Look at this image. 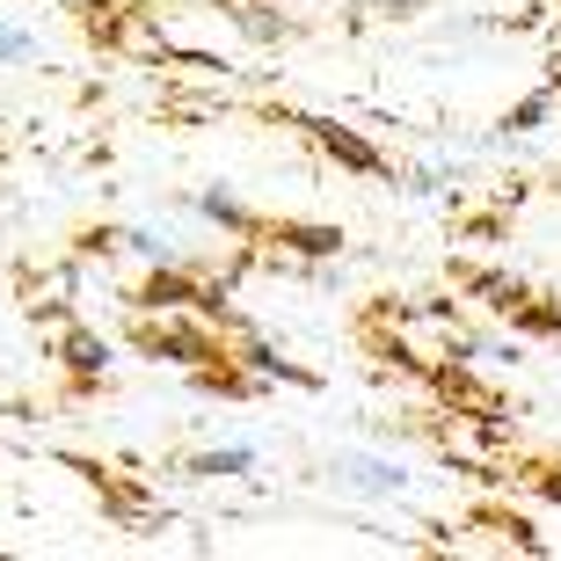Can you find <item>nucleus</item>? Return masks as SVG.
<instances>
[{"label": "nucleus", "instance_id": "nucleus-1", "mask_svg": "<svg viewBox=\"0 0 561 561\" xmlns=\"http://www.w3.org/2000/svg\"><path fill=\"white\" fill-rule=\"evenodd\" d=\"M335 474L351 481L357 496H401V489H409V467H401V459H379V453H351V459H335Z\"/></svg>", "mask_w": 561, "mask_h": 561}, {"label": "nucleus", "instance_id": "nucleus-2", "mask_svg": "<svg viewBox=\"0 0 561 561\" xmlns=\"http://www.w3.org/2000/svg\"><path fill=\"white\" fill-rule=\"evenodd\" d=\"M299 125H307L313 139L329 146V153H335V161H343V168H357V175H379V168H387V153H379L373 139H357L351 125H329V117H299Z\"/></svg>", "mask_w": 561, "mask_h": 561}, {"label": "nucleus", "instance_id": "nucleus-3", "mask_svg": "<svg viewBox=\"0 0 561 561\" xmlns=\"http://www.w3.org/2000/svg\"><path fill=\"white\" fill-rule=\"evenodd\" d=\"M110 249L139 255V263H153V271H161V263H190V255L175 249V233H168V227H125V233H110Z\"/></svg>", "mask_w": 561, "mask_h": 561}, {"label": "nucleus", "instance_id": "nucleus-4", "mask_svg": "<svg viewBox=\"0 0 561 561\" xmlns=\"http://www.w3.org/2000/svg\"><path fill=\"white\" fill-rule=\"evenodd\" d=\"M197 211H205V219H211V227H219V233H249V227H255V219H249V205H241V197H233L227 183L197 190Z\"/></svg>", "mask_w": 561, "mask_h": 561}, {"label": "nucleus", "instance_id": "nucleus-5", "mask_svg": "<svg viewBox=\"0 0 561 561\" xmlns=\"http://www.w3.org/2000/svg\"><path fill=\"white\" fill-rule=\"evenodd\" d=\"M66 365H73V379H103L110 373V343L95 329H73L66 335Z\"/></svg>", "mask_w": 561, "mask_h": 561}, {"label": "nucleus", "instance_id": "nucleus-6", "mask_svg": "<svg viewBox=\"0 0 561 561\" xmlns=\"http://www.w3.org/2000/svg\"><path fill=\"white\" fill-rule=\"evenodd\" d=\"M233 365H249V379H277V387H307V373L299 365H285V357L271 351V343H241V357Z\"/></svg>", "mask_w": 561, "mask_h": 561}, {"label": "nucleus", "instance_id": "nucleus-7", "mask_svg": "<svg viewBox=\"0 0 561 561\" xmlns=\"http://www.w3.org/2000/svg\"><path fill=\"white\" fill-rule=\"evenodd\" d=\"M255 467V445H211V453H197V474L205 481H233Z\"/></svg>", "mask_w": 561, "mask_h": 561}, {"label": "nucleus", "instance_id": "nucleus-8", "mask_svg": "<svg viewBox=\"0 0 561 561\" xmlns=\"http://www.w3.org/2000/svg\"><path fill=\"white\" fill-rule=\"evenodd\" d=\"M547 110H554V88H540V95H525L518 110H511V117H503V131H533L547 117Z\"/></svg>", "mask_w": 561, "mask_h": 561}, {"label": "nucleus", "instance_id": "nucleus-9", "mask_svg": "<svg viewBox=\"0 0 561 561\" xmlns=\"http://www.w3.org/2000/svg\"><path fill=\"white\" fill-rule=\"evenodd\" d=\"M22 59H37V37L15 30V22H0V66H22Z\"/></svg>", "mask_w": 561, "mask_h": 561}, {"label": "nucleus", "instance_id": "nucleus-10", "mask_svg": "<svg viewBox=\"0 0 561 561\" xmlns=\"http://www.w3.org/2000/svg\"><path fill=\"white\" fill-rule=\"evenodd\" d=\"M291 249H299V255H335V249H343V233H335V227H299V233H291Z\"/></svg>", "mask_w": 561, "mask_h": 561}, {"label": "nucleus", "instance_id": "nucleus-11", "mask_svg": "<svg viewBox=\"0 0 561 561\" xmlns=\"http://www.w3.org/2000/svg\"><path fill=\"white\" fill-rule=\"evenodd\" d=\"M540 496H554V503H561V474H547V481H540Z\"/></svg>", "mask_w": 561, "mask_h": 561}]
</instances>
